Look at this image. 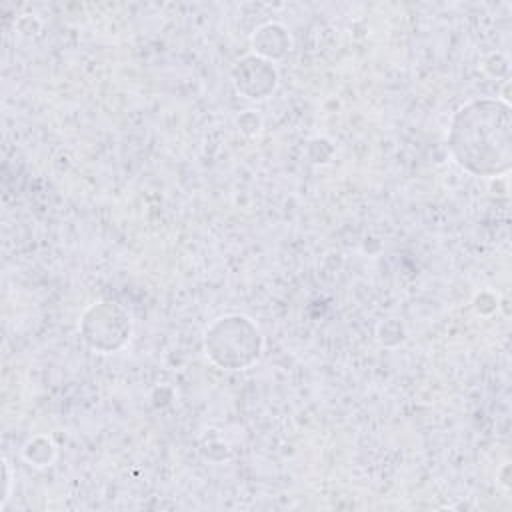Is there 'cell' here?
<instances>
[{"label":"cell","mask_w":512,"mask_h":512,"mask_svg":"<svg viewBox=\"0 0 512 512\" xmlns=\"http://www.w3.org/2000/svg\"><path fill=\"white\" fill-rule=\"evenodd\" d=\"M448 148L454 160L476 176H498L510 168V106L482 98L464 104L452 118Z\"/></svg>","instance_id":"cell-1"}]
</instances>
